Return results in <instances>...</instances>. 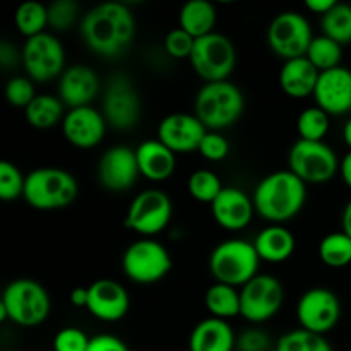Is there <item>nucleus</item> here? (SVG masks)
Returning <instances> with one entry per match:
<instances>
[{"label": "nucleus", "instance_id": "bb28decb", "mask_svg": "<svg viewBox=\"0 0 351 351\" xmlns=\"http://www.w3.org/2000/svg\"><path fill=\"white\" fill-rule=\"evenodd\" d=\"M216 19H218V14H216L215 5L208 0H191L182 7L178 14L180 27L195 40L215 33Z\"/></svg>", "mask_w": 351, "mask_h": 351}, {"label": "nucleus", "instance_id": "4be33fe9", "mask_svg": "<svg viewBox=\"0 0 351 351\" xmlns=\"http://www.w3.org/2000/svg\"><path fill=\"white\" fill-rule=\"evenodd\" d=\"M99 91L98 74L88 65H71L65 69L58 82V96L71 110L89 106Z\"/></svg>", "mask_w": 351, "mask_h": 351}, {"label": "nucleus", "instance_id": "c85d7f7f", "mask_svg": "<svg viewBox=\"0 0 351 351\" xmlns=\"http://www.w3.org/2000/svg\"><path fill=\"white\" fill-rule=\"evenodd\" d=\"M64 103L51 95H36V98L24 108L27 123L34 129L47 130L64 122Z\"/></svg>", "mask_w": 351, "mask_h": 351}, {"label": "nucleus", "instance_id": "dca6fc26", "mask_svg": "<svg viewBox=\"0 0 351 351\" xmlns=\"http://www.w3.org/2000/svg\"><path fill=\"white\" fill-rule=\"evenodd\" d=\"M206 134L208 129L204 123L191 113H171L158 125V141H161L175 154L197 151Z\"/></svg>", "mask_w": 351, "mask_h": 351}, {"label": "nucleus", "instance_id": "423d86ee", "mask_svg": "<svg viewBox=\"0 0 351 351\" xmlns=\"http://www.w3.org/2000/svg\"><path fill=\"white\" fill-rule=\"evenodd\" d=\"M74 175L62 168H36L26 177L24 195L27 204L40 211H55L71 206L77 197Z\"/></svg>", "mask_w": 351, "mask_h": 351}, {"label": "nucleus", "instance_id": "79ce46f5", "mask_svg": "<svg viewBox=\"0 0 351 351\" xmlns=\"http://www.w3.org/2000/svg\"><path fill=\"white\" fill-rule=\"evenodd\" d=\"M197 151L208 161H223L230 153V143L219 132L208 130Z\"/></svg>", "mask_w": 351, "mask_h": 351}, {"label": "nucleus", "instance_id": "aec40b11", "mask_svg": "<svg viewBox=\"0 0 351 351\" xmlns=\"http://www.w3.org/2000/svg\"><path fill=\"white\" fill-rule=\"evenodd\" d=\"M315 106L324 110L329 117L351 112V71L336 67L321 72L315 86Z\"/></svg>", "mask_w": 351, "mask_h": 351}, {"label": "nucleus", "instance_id": "6e6552de", "mask_svg": "<svg viewBox=\"0 0 351 351\" xmlns=\"http://www.w3.org/2000/svg\"><path fill=\"white\" fill-rule=\"evenodd\" d=\"M195 74L206 82L228 81L237 65V50L233 41L221 33H211L195 40L191 55Z\"/></svg>", "mask_w": 351, "mask_h": 351}, {"label": "nucleus", "instance_id": "39448f33", "mask_svg": "<svg viewBox=\"0 0 351 351\" xmlns=\"http://www.w3.org/2000/svg\"><path fill=\"white\" fill-rule=\"evenodd\" d=\"M261 257L254 243L240 239L218 243L209 257V271L216 283L245 287L259 274Z\"/></svg>", "mask_w": 351, "mask_h": 351}, {"label": "nucleus", "instance_id": "e433bc0d", "mask_svg": "<svg viewBox=\"0 0 351 351\" xmlns=\"http://www.w3.org/2000/svg\"><path fill=\"white\" fill-rule=\"evenodd\" d=\"M26 177L21 173L19 168L10 161H0V199L14 201L24 195Z\"/></svg>", "mask_w": 351, "mask_h": 351}, {"label": "nucleus", "instance_id": "393cba45", "mask_svg": "<svg viewBox=\"0 0 351 351\" xmlns=\"http://www.w3.org/2000/svg\"><path fill=\"white\" fill-rule=\"evenodd\" d=\"M321 72L312 65L307 57L291 58L283 64L280 71V86L285 95L295 99L314 96Z\"/></svg>", "mask_w": 351, "mask_h": 351}, {"label": "nucleus", "instance_id": "a19ab883", "mask_svg": "<svg viewBox=\"0 0 351 351\" xmlns=\"http://www.w3.org/2000/svg\"><path fill=\"white\" fill-rule=\"evenodd\" d=\"M89 338L84 331L77 328H64L55 335L53 351H88Z\"/></svg>", "mask_w": 351, "mask_h": 351}, {"label": "nucleus", "instance_id": "f704fd0d", "mask_svg": "<svg viewBox=\"0 0 351 351\" xmlns=\"http://www.w3.org/2000/svg\"><path fill=\"white\" fill-rule=\"evenodd\" d=\"M297 130L300 139L304 141H314V143L324 141L326 134L329 132V115L319 106L305 108L298 115Z\"/></svg>", "mask_w": 351, "mask_h": 351}, {"label": "nucleus", "instance_id": "4c0bfd02", "mask_svg": "<svg viewBox=\"0 0 351 351\" xmlns=\"http://www.w3.org/2000/svg\"><path fill=\"white\" fill-rule=\"evenodd\" d=\"M79 3L75 0H57L48 5V26L55 31H65L75 23Z\"/></svg>", "mask_w": 351, "mask_h": 351}, {"label": "nucleus", "instance_id": "2eb2a0df", "mask_svg": "<svg viewBox=\"0 0 351 351\" xmlns=\"http://www.w3.org/2000/svg\"><path fill=\"white\" fill-rule=\"evenodd\" d=\"M141 96L129 79L117 75L108 82L101 113L110 127L117 130L132 129L141 119Z\"/></svg>", "mask_w": 351, "mask_h": 351}, {"label": "nucleus", "instance_id": "5701e85b", "mask_svg": "<svg viewBox=\"0 0 351 351\" xmlns=\"http://www.w3.org/2000/svg\"><path fill=\"white\" fill-rule=\"evenodd\" d=\"M136 156L141 177L151 182L168 180L177 167V154L158 139L141 143L136 149Z\"/></svg>", "mask_w": 351, "mask_h": 351}, {"label": "nucleus", "instance_id": "9d476101", "mask_svg": "<svg viewBox=\"0 0 351 351\" xmlns=\"http://www.w3.org/2000/svg\"><path fill=\"white\" fill-rule=\"evenodd\" d=\"M312 40L314 34L307 17L295 10L278 14L267 27V45L285 62L305 57Z\"/></svg>", "mask_w": 351, "mask_h": 351}, {"label": "nucleus", "instance_id": "8fccbe9b", "mask_svg": "<svg viewBox=\"0 0 351 351\" xmlns=\"http://www.w3.org/2000/svg\"><path fill=\"white\" fill-rule=\"evenodd\" d=\"M341 226H343L341 232H345L346 235H348L350 239H351V201L348 202V204L345 206V209H343Z\"/></svg>", "mask_w": 351, "mask_h": 351}, {"label": "nucleus", "instance_id": "0eeeda50", "mask_svg": "<svg viewBox=\"0 0 351 351\" xmlns=\"http://www.w3.org/2000/svg\"><path fill=\"white\" fill-rule=\"evenodd\" d=\"M288 165L291 173L297 175L305 185L326 184L339 171V161L331 146L324 141L298 139L288 153Z\"/></svg>", "mask_w": 351, "mask_h": 351}, {"label": "nucleus", "instance_id": "2f4dec72", "mask_svg": "<svg viewBox=\"0 0 351 351\" xmlns=\"http://www.w3.org/2000/svg\"><path fill=\"white\" fill-rule=\"evenodd\" d=\"M321 26L322 34L341 47L351 43V5L336 2V5L322 16Z\"/></svg>", "mask_w": 351, "mask_h": 351}, {"label": "nucleus", "instance_id": "a878e982", "mask_svg": "<svg viewBox=\"0 0 351 351\" xmlns=\"http://www.w3.org/2000/svg\"><path fill=\"white\" fill-rule=\"evenodd\" d=\"M295 245L297 243H295L293 233L283 225L266 226L254 240V247H256L261 261L271 264H280L290 259Z\"/></svg>", "mask_w": 351, "mask_h": 351}, {"label": "nucleus", "instance_id": "9b49d317", "mask_svg": "<svg viewBox=\"0 0 351 351\" xmlns=\"http://www.w3.org/2000/svg\"><path fill=\"white\" fill-rule=\"evenodd\" d=\"M173 215L170 197L163 191L147 189L134 197L125 216V228L139 233L143 239H153L163 232Z\"/></svg>", "mask_w": 351, "mask_h": 351}, {"label": "nucleus", "instance_id": "473e14b6", "mask_svg": "<svg viewBox=\"0 0 351 351\" xmlns=\"http://www.w3.org/2000/svg\"><path fill=\"white\" fill-rule=\"evenodd\" d=\"M305 57L312 62V65L319 72L331 71V69L339 67V62H341L343 57V47L336 43L335 40H331V38L321 34V36H314Z\"/></svg>", "mask_w": 351, "mask_h": 351}, {"label": "nucleus", "instance_id": "a211bd4d", "mask_svg": "<svg viewBox=\"0 0 351 351\" xmlns=\"http://www.w3.org/2000/svg\"><path fill=\"white\" fill-rule=\"evenodd\" d=\"M106 125L108 123L101 112L93 106H81V108L69 110V113H65L62 132L72 146L91 149L103 141Z\"/></svg>", "mask_w": 351, "mask_h": 351}, {"label": "nucleus", "instance_id": "f03ea898", "mask_svg": "<svg viewBox=\"0 0 351 351\" xmlns=\"http://www.w3.org/2000/svg\"><path fill=\"white\" fill-rule=\"evenodd\" d=\"M305 184L290 170L267 175L257 184L252 201L256 213L271 225H283L304 209Z\"/></svg>", "mask_w": 351, "mask_h": 351}, {"label": "nucleus", "instance_id": "a18cd8bd", "mask_svg": "<svg viewBox=\"0 0 351 351\" xmlns=\"http://www.w3.org/2000/svg\"><path fill=\"white\" fill-rule=\"evenodd\" d=\"M19 57L21 55L17 53V50L9 43V41L3 40L2 43H0V65H2L3 69H9L12 67L14 64H17Z\"/></svg>", "mask_w": 351, "mask_h": 351}, {"label": "nucleus", "instance_id": "49530a36", "mask_svg": "<svg viewBox=\"0 0 351 351\" xmlns=\"http://www.w3.org/2000/svg\"><path fill=\"white\" fill-rule=\"evenodd\" d=\"M335 5V0H307V2H305V7H307L311 12L319 14L321 17L324 16V14H328Z\"/></svg>", "mask_w": 351, "mask_h": 351}, {"label": "nucleus", "instance_id": "c03bdc74", "mask_svg": "<svg viewBox=\"0 0 351 351\" xmlns=\"http://www.w3.org/2000/svg\"><path fill=\"white\" fill-rule=\"evenodd\" d=\"M88 351H130L125 343L112 335L93 336Z\"/></svg>", "mask_w": 351, "mask_h": 351}, {"label": "nucleus", "instance_id": "de8ad7c7", "mask_svg": "<svg viewBox=\"0 0 351 351\" xmlns=\"http://www.w3.org/2000/svg\"><path fill=\"white\" fill-rule=\"evenodd\" d=\"M71 302L74 307H88V288H74L71 291Z\"/></svg>", "mask_w": 351, "mask_h": 351}, {"label": "nucleus", "instance_id": "f8f14e48", "mask_svg": "<svg viewBox=\"0 0 351 351\" xmlns=\"http://www.w3.org/2000/svg\"><path fill=\"white\" fill-rule=\"evenodd\" d=\"M283 300V285L269 274H257L240 288L242 317L252 324H263L273 319L280 312Z\"/></svg>", "mask_w": 351, "mask_h": 351}, {"label": "nucleus", "instance_id": "f3484780", "mask_svg": "<svg viewBox=\"0 0 351 351\" xmlns=\"http://www.w3.org/2000/svg\"><path fill=\"white\" fill-rule=\"evenodd\" d=\"M141 177L136 149L127 146H113L103 153L98 163V178L106 191H129Z\"/></svg>", "mask_w": 351, "mask_h": 351}, {"label": "nucleus", "instance_id": "1a4fd4ad", "mask_svg": "<svg viewBox=\"0 0 351 351\" xmlns=\"http://www.w3.org/2000/svg\"><path fill=\"white\" fill-rule=\"evenodd\" d=\"M122 269L134 283L151 285L163 280L170 273L171 257L156 240L139 239L123 252Z\"/></svg>", "mask_w": 351, "mask_h": 351}, {"label": "nucleus", "instance_id": "b1692460", "mask_svg": "<svg viewBox=\"0 0 351 351\" xmlns=\"http://www.w3.org/2000/svg\"><path fill=\"white\" fill-rule=\"evenodd\" d=\"M237 336L228 321L208 317L199 322L189 338V351H233Z\"/></svg>", "mask_w": 351, "mask_h": 351}, {"label": "nucleus", "instance_id": "ea45409f", "mask_svg": "<svg viewBox=\"0 0 351 351\" xmlns=\"http://www.w3.org/2000/svg\"><path fill=\"white\" fill-rule=\"evenodd\" d=\"M195 38L191 36L187 31H184L182 27H175L165 38V50L168 51V55L173 58H191L192 50H194Z\"/></svg>", "mask_w": 351, "mask_h": 351}, {"label": "nucleus", "instance_id": "4468645a", "mask_svg": "<svg viewBox=\"0 0 351 351\" xmlns=\"http://www.w3.org/2000/svg\"><path fill=\"white\" fill-rule=\"evenodd\" d=\"M23 64L29 79L47 82L64 74L65 51L60 41L50 33L29 38L23 48Z\"/></svg>", "mask_w": 351, "mask_h": 351}, {"label": "nucleus", "instance_id": "412c9836", "mask_svg": "<svg viewBox=\"0 0 351 351\" xmlns=\"http://www.w3.org/2000/svg\"><path fill=\"white\" fill-rule=\"evenodd\" d=\"M211 213L221 228L239 232L250 225L256 213L252 197L237 187H223L218 197L213 201Z\"/></svg>", "mask_w": 351, "mask_h": 351}, {"label": "nucleus", "instance_id": "09e8293b", "mask_svg": "<svg viewBox=\"0 0 351 351\" xmlns=\"http://www.w3.org/2000/svg\"><path fill=\"white\" fill-rule=\"evenodd\" d=\"M339 173H341L343 182L351 189V151L343 158L341 165H339Z\"/></svg>", "mask_w": 351, "mask_h": 351}, {"label": "nucleus", "instance_id": "7ed1b4c3", "mask_svg": "<svg viewBox=\"0 0 351 351\" xmlns=\"http://www.w3.org/2000/svg\"><path fill=\"white\" fill-rule=\"evenodd\" d=\"M245 98L230 81L206 82L195 96V117L213 132L228 129L242 117Z\"/></svg>", "mask_w": 351, "mask_h": 351}, {"label": "nucleus", "instance_id": "f257e3e1", "mask_svg": "<svg viewBox=\"0 0 351 351\" xmlns=\"http://www.w3.org/2000/svg\"><path fill=\"white\" fill-rule=\"evenodd\" d=\"M136 34V19L130 9L119 2H105L84 14L81 36L89 50L101 57H119Z\"/></svg>", "mask_w": 351, "mask_h": 351}, {"label": "nucleus", "instance_id": "3c124183", "mask_svg": "<svg viewBox=\"0 0 351 351\" xmlns=\"http://www.w3.org/2000/svg\"><path fill=\"white\" fill-rule=\"evenodd\" d=\"M343 139H345V144L351 151V119L345 123V127H343Z\"/></svg>", "mask_w": 351, "mask_h": 351}, {"label": "nucleus", "instance_id": "c756f323", "mask_svg": "<svg viewBox=\"0 0 351 351\" xmlns=\"http://www.w3.org/2000/svg\"><path fill=\"white\" fill-rule=\"evenodd\" d=\"M319 257L328 267H346L351 264V239L345 232L326 235L319 243Z\"/></svg>", "mask_w": 351, "mask_h": 351}, {"label": "nucleus", "instance_id": "7c9ffc66", "mask_svg": "<svg viewBox=\"0 0 351 351\" xmlns=\"http://www.w3.org/2000/svg\"><path fill=\"white\" fill-rule=\"evenodd\" d=\"M14 19H16L19 33L29 40V38L45 33V27L48 26V7L29 0L17 7Z\"/></svg>", "mask_w": 351, "mask_h": 351}, {"label": "nucleus", "instance_id": "c9c22d12", "mask_svg": "<svg viewBox=\"0 0 351 351\" xmlns=\"http://www.w3.org/2000/svg\"><path fill=\"white\" fill-rule=\"evenodd\" d=\"M187 191L195 201L213 204V201H215L219 195V192L223 191V184L215 171L197 170L189 177Z\"/></svg>", "mask_w": 351, "mask_h": 351}, {"label": "nucleus", "instance_id": "20e7f679", "mask_svg": "<svg viewBox=\"0 0 351 351\" xmlns=\"http://www.w3.org/2000/svg\"><path fill=\"white\" fill-rule=\"evenodd\" d=\"M50 297L43 285L33 280H16L5 287L0 300V321L24 328H33L47 321L50 314Z\"/></svg>", "mask_w": 351, "mask_h": 351}, {"label": "nucleus", "instance_id": "72a5a7b5", "mask_svg": "<svg viewBox=\"0 0 351 351\" xmlns=\"http://www.w3.org/2000/svg\"><path fill=\"white\" fill-rule=\"evenodd\" d=\"M274 351H332V346L326 336L314 335L300 328L281 336Z\"/></svg>", "mask_w": 351, "mask_h": 351}, {"label": "nucleus", "instance_id": "6ab92c4d", "mask_svg": "<svg viewBox=\"0 0 351 351\" xmlns=\"http://www.w3.org/2000/svg\"><path fill=\"white\" fill-rule=\"evenodd\" d=\"M130 298L125 288L113 280H98L88 287V311L103 322L122 321L129 312Z\"/></svg>", "mask_w": 351, "mask_h": 351}, {"label": "nucleus", "instance_id": "37998d69", "mask_svg": "<svg viewBox=\"0 0 351 351\" xmlns=\"http://www.w3.org/2000/svg\"><path fill=\"white\" fill-rule=\"evenodd\" d=\"M271 345H273L271 338L261 329H247L237 338L239 351H269Z\"/></svg>", "mask_w": 351, "mask_h": 351}, {"label": "nucleus", "instance_id": "ddd939ff", "mask_svg": "<svg viewBox=\"0 0 351 351\" xmlns=\"http://www.w3.org/2000/svg\"><path fill=\"white\" fill-rule=\"evenodd\" d=\"M341 317V304L335 291L315 287L305 291L297 304L300 328L314 335L326 336L336 328Z\"/></svg>", "mask_w": 351, "mask_h": 351}, {"label": "nucleus", "instance_id": "cd10ccee", "mask_svg": "<svg viewBox=\"0 0 351 351\" xmlns=\"http://www.w3.org/2000/svg\"><path fill=\"white\" fill-rule=\"evenodd\" d=\"M204 305L211 317L228 321V319L242 315V304H240V290L235 287L223 283H215L208 288L204 297Z\"/></svg>", "mask_w": 351, "mask_h": 351}, {"label": "nucleus", "instance_id": "58836bf2", "mask_svg": "<svg viewBox=\"0 0 351 351\" xmlns=\"http://www.w3.org/2000/svg\"><path fill=\"white\" fill-rule=\"evenodd\" d=\"M5 98L12 106H19V108H26L34 98H36V91L27 77H12L5 86Z\"/></svg>", "mask_w": 351, "mask_h": 351}]
</instances>
